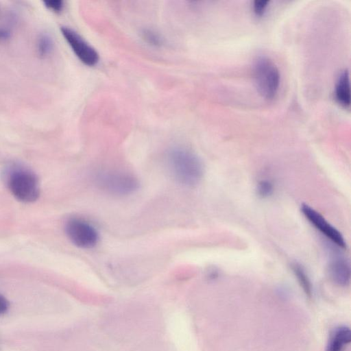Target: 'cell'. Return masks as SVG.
I'll use <instances>...</instances> for the list:
<instances>
[{
	"label": "cell",
	"mask_w": 351,
	"mask_h": 351,
	"mask_svg": "<svg viewBox=\"0 0 351 351\" xmlns=\"http://www.w3.org/2000/svg\"><path fill=\"white\" fill-rule=\"evenodd\" d=\"M168 168L175 180L186 186H194L203 178L204 169L200 158L190 149L173 146L167 152Z\"/></svg>",
	"instance_id": "obj_1"
},
{
	"label": "cell",
	"mask_w": 351,
	"mask_h": 351,
	"mask_svg": "<svg viewBox=\"0 0 351 351\" xmlns=\"http://www.w3.org/2000/svg\"><path fill=\"white\" fill-rule=\"evenodd\" d=\"M3 179L12 195L25 203L36 201L40 195V186L36 175L29 169L18 163L6 166Z\"/></svg>",
	"instance_id": "obj_2"
},
{
	"label": "cell",
	"mask_w": 351,
	"mask_h": 351,
	"mask_svg": "<svg viewBox=\"0 0 351 351\" xmlns=\"http://www.w3.org/2000/svg\"><path fill=\"white\" fill-rule=\"evenodd\" d=\"M252 77L260 96L269 101L276 96L280 84V73L276 63L266 56H259L252 64Z\"/></svg>",
	"instance_id": "obj_3"
},
{
	"label": "cell",
	"mask_w": 351,
	"mask_h": 351,
	"mask_svg": "<svg viewBox=\"0 0 351 351\" xmlns=\"http://www.w3.org/2000/svg\"><path fill=\"white\" fill-rule=\"evenodd\" d=\"M93 181L99 189L118 196L132 195L139 188L134 175L119 170H99L94 173Z\"/></svg>",
	"instance_id": "obj_4"
},
{
	"label": "cell",
	"mask_w": 351,
	"mask_h": 351,
	"mask_svg": "<svg viewBox=\"0 0 351 351\" xmlns=\"http://www.w3.org/2000/svg\"><path fill=\"white\" fill-rule=\"evenodd\" d=\"M64 230L70 241L82 249H91L99 242V235L95 227L80 217H71L65 223Z\"/></svg>",
	"instance_id": "obj_5"
},
{
	"label": "cell",
	"mask_w": 351,
	"mask_h": 351,
	"mask_svg": "<svg viewBox=\"0 0 351 351\" xmlns=\"http://www.w3.org/2000/svg\"><path fill=\"white\" fill-rule=\"evenodd\" d=\"M301 211L309 223L332 243L339 248H346V242L341 233L319 212L307 204L302 205Z\"/></svg>",
	"instance_id": "obj_6"
},
{
	"label": "cell",
	"mask_w": 351,
	"mask_h": 351,
	"mask_svg": "<svg viewBox=\"0 0 351 351\" xmlns=\"http://www.w3.org/2000/svg\"><path fill=\"white\" fill-rule=\"evenodd\" d=\"M60 30L69 45L80 61L88 66H94L97 64L99 60V53L84 38L69 27H61Z\"/></svg>",
	"instance_id": "obj_7"
},
{
	"label": "cell",
	"mask_w": 351,
	"mask_h": 351,
	"mask_svg": "<svg viewBox=\"0 0 351 351\" xmlns=\"http://www.w3.org/2000/svg\"><path fill=\"white\" fill-rule=\"evenodd\" d=\"M328 272L331 280L341 287L348 286L350 281V267L343 258H336L330 261Z\"/></svg>",
	"instance_id": "obj_8"
},
{
	"label": "cell",
	"mask_w": 351,
	"mask_h": 351,
	"mask_svg": "<svg viewBox=\"0 0 351 351\" xmlns=\"http://www.w3.org/2000/svg\"><path fill=\"white\" fill-rule=\"evenodd\" d=\"M350 75L345 69L339 75L335 86V99L343 108H349L350 106Z\"/></svg>",
	"instance_id": "obj_9"
},
{
	"label": "cell",
	"mask_w": 351,
	"mask_h": 351,
	"mask_svg": "<svg viewBox=\"0 0 351 351\" xmlns=\"http://www.w3.org/2000/svg\"><path fill=\"white\" fill-rule=\"evenodd\" d=\"M351 332L347 326H340L331 334L328 340L326 351H343L345 347L350 343Z\"/></svg>",
	"instance_id": "obj_10"
},
{
	"label": "cell",
	"mask_w": 351,
	"mask_h": 351,
	"mask_svg": "<svg viewBox=\"0 0 351 351\" xmlns=\"http://www.w3.org/2000/svg\"><path fill=\"white\" fill-rule=\"evenodd\" d=\"M291 269L304 292L308 297H311L312 285L304 268L300 264L294 263L291 265Z\"/></svg>",
	"instance_id": "obj_11"
},
{
	"label": "cell",
	"mask_w": 351,
	"mask_h": 351,
	"mask_svg": "<svg viewBox=\"0 0 351 351\" xmlns=\"http://www.w3.org/2000/svg\"><path fill=\"white\" fill-rule=\"evenodd\" d=\"M38 53L40 57H46L51 53L53 47L52 38L47 34H41L36 43Z\"/></svg>",
	"instance_id": "obj_12"
},
{
	"label": "cell",
	"mask_w": 351,
	"mask_h": 351,
	"mask_svg": "<svg viewBox=\"0 0 351 351\" xmlns=\"http://www.w3.org/2000/svg\"><path fill=\"white\" fill-rule=\"evenodd\" d=\"M140 35L143 40L151 45L158 47L164 43L162 36L152 29L143 28L141 30Z\"/></svg>",
	"instance_id": "obj_13"
},
{
	"label": "cell",
	"mask_w": 351,
	"mask_h": 351,
	"mask_svg": "<svg viewBox=\"0 0 351 351\" xmlns=\"http://www.w3.org/2000/svg\"><path fill=\"white\" fill-rule=\"evenodd\" d=\"M256 191L260 197H268L274 193V185L270 180L263 179L258 182Z\"/></svg>",
	"instance_id": "obj_14"
},
{
	"label": "cell",
	"mask_w": 351,
	"mask_h": 351,
	"mask_svg": "<svg viewBox=\"0 0 351 351\" xmlns=\"http://www.w3.org/2000/svg\"><path fill=\"white\" fill-rule=\"evenodd\" d=\"M269 4V1L267 0H255L252 2V10L256 16H263L267 10Z\"/></svg>",
	"instance_id": "obj_15"
},
{
	"label": "cell",
	"mask_w": 351,
	"mask_h": 351,
	"mask_svg": "<svg viewBox=\"0 0 351 351\" xmlns=\"http://www.w3.org/2000/svg\"><path fill=\"white\" fill-rule=\"evenodd\" d=\"M45 7L55 12L62 11L64 7V2L61 0L45 1Z\"/></svg>",
	"instance_id": "obj_16"
},
{
	"label": "cell",
	"mask_w": 351,
	"mask_h": 351,
	"mask_svg": "<svg viewBox=\"0 0 351 351\" xmlns=\"http://www.w3.org/2000/svg\"><path fill=\"white\" fill-rule=\"evenodd\" d=\"M10 307L8 300L1 293H0V315L6 313Z\"/></svg>",
	"instance_id": "obj_17"
},
{
	"label": "cell",
	"mask_w": 351,
	"mask_h": 351,
	"mask_svg": "<svg viewBox=\"0 0 351 351\" xmlns=\"http://www.w3.org/2000/svg\"><path fill=\"white\" fill-rule=\"evenodd\" d=\"M11 32L8 28H0V40H5L10 37Z\"/></svg>",
	"instance_id": "obj_18"
}]
</instances>
